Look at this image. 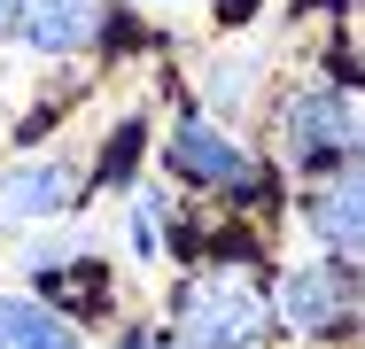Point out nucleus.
Masks as SVG:
<instances>
[{
	"label": "nucleus",
	"mask_w": 365,
	"mask_h": 349,
	"mask_svg": "<svg viewBox=\"0 0 365 349\" xmlns=\"http://www.w3.org/2000/svg\"><path fill=\"white\" fill-rule=\"evenodd\" d=\"M0 349H86V342H78V326L63 318V311L0 295Z\"/></svg>",
	"instance_id": "obj_8"
},
{
	"label": "nucleus",
	"mask_w": 365,
	"mask_h": 349,
	"mask_svg": "<svg viewBox=\"0 0 365 349\" xmlns=\"http://www.w3.org/2000/svg\"><path fill=\"white\" fill-rule=\"evenodd\" d=\"M163 163H171V179L210 187V194H264L257 155H249L241 140H225L218 125H202V117H179V125H171V140H163Z\"/></svg>",
	"instance_id": "obj_4"
},
{
	"label": "nucleus",
	"mask_w": 365,
	"mask_h": 349,
	"mask_svg": "<svg viewBox=\"0 0 365 349\" xmlns=\"http://www.w3.org/2000/svg\"><path fill=\"white\" fill-rule=\"evenodd\" d=\"M109 163H101V187H117V179H133V155H140V117H125L117 132H109V147H101Z\"/></svg>",
	"instance_id": "obj_9"
},
{
	"label": "nucleus",
	"mask_w": 365,
	"mask_h": 349,
	"mask_svg": "<svg viewBox=\"0 0 365 349\" xmlns=\"http://www.w3.org/2000/svg\"><path fill=\"white\" fill-rule=\"evenodd\" d=\"M210 85H218V101H225V109H241V101H249V85H257V63H241V70L225 63L218 78H210Z\"/></svg>",
	"instance_id": "obj_11"
},
{
	"label": "nucleus",
	"mask_w": 365,
	"mask_h": 349,
	"mask_svg": "<svg viewBox=\"0 0 365 349\" xmlns=\"http://www.w3.org/2000/svg\"><path fill=\"white\" fill-rule=\"evenodd\" d=\"M71 194H78V171H71V163H55V155H31V163L0 171V217L39 225V217H63Z\"/></svg>",
	"instance_id": "obj_7"
},
{
	"label": "nucleus",
	"mask_w": 365,
	"mask_h": 349,
	"mask_svg": "<svg viewBox=\"0 0 365 349\" xmlns=\"http://www.w3.org/2000/svg\"><path fill=\"white\" fill-rule=\"evenodd\" d=\"M272 318L303 342H334L365 318V279L350 264H288L272 287Z\"/></svg>",
	"instance_id": "obj_2"
},
{
	"label": "nucleus",
	"mask_w": 365,
	"mask_h": 349,
	"mask_svg": "<svg viewBox=\"0 0 365 349\" xmlns=\"http://www.w3.org/2000/svg\"><path fill=\"white\" fill-rule=\"evenodd\" d=\"M133 249H140V256H155V249H163V202H155V194H140V202H133Z\"/></svg>",
	"instance_id": "obj_10"
},
{
	"label": "nucleus",
	"mask_w": 365,
	"mask_h": 349,
	"mask_svg": "<svg viewBox=\"0 0 365 349\" xmlns=\"http://www.w3.org/2000/svg\"><path fill=\"white\" fill-rule=\"evenodd\" d=\"M241 8H249V0H225V16H241Z\"/></svg>",
	"instance_id": "obj_14"
},
{
	"label": "nucleus",
	"mask_w": 365,
	"mask_h": 349,
	"mask_svg": "<svg viewBox=\"0 0 365 349\" xmlns=\"http://www.w3.org/2000/svg\"><path fill=\"white\" fill-rule=\"evenodd\" d=\"M117 349H187V342H179V334H155V326H140V334H125Z\"/></svg>",
	"instance_id": "obj_12"
},
{
	"label": "nucleus",
	"mask_w": 365,
	"mask_h": 349,
	"mask_svg": "<svg viewBox=\"0 0 365 349\" xmlns=\"http://www.w3.org/2000/svg\"><path fill=\"white\" fill-rule=\"evenodd\" d=\"M16 8H24V0H0V31H8V24H16Z\"/></svg>",
	"instance_id": "obj_13"
},
{
	"label": "nucleus",
	"mask_w": 365,
	"mask_h": 349,
	"mask_svg": "<svg viewBox=\"0 0 365 349\" xmlns=\"http://www.w3.org/2000/svg\"><path fill=\"white\" fill-rule=\"evenodd\" d=\"M311 233H319L334 256L365 264V163H342V171H327V187L311 194Z\"/></svg>",
	"instance_id": "obj_6"
},
{
	"label": "nucleus",
	"mask_w": 365,
	"mask_h": 349,
	"mask_svg": "<svg viewBox=\"0 0 365 349\" xmlns=\"http://www.w3.org/2000/svg\"><path fill=\"white\" fill-rule=\"evenodd\" d=\"M101 31H109L101 0H24L16 8V39L31 55H86Z\"/></svg>",
	"instance_id": "obj_5"
},
{
	"label": "nucleus",
	"mask_w": 365,
	"mask_h": 349,
	"mask_svg": "<svg viewBox=\"0 0 365 349\" xmlns=\"http://www.w3.org/2000/svg\"><path fill=\"white\" fill-rule=\"evenodd\" d=\"M280 132H288V163L295 171H342V163L358 155L365 125H358V109H350L342 85H295Z\"/></svg>",
	"instance_id": "obj_3"
},
{
	"label": "nucleus",
	"mask_w": 365,
	"mask_h": 349,
	"mask_svg": "<svg viewBox=\"0 0 365 349\" xmlns=\"http://www.w3.org/2000/svg\"><path fill=\"white\" fill-rule=\"evenodd\" d=\"M171 318H179V342L187 349H264V334L280 326L272 318V295L257 287V279L225 272H195L179 295H171Z\"/></svg>",
	"instance_id": "obj_1"
}]
</instances>
